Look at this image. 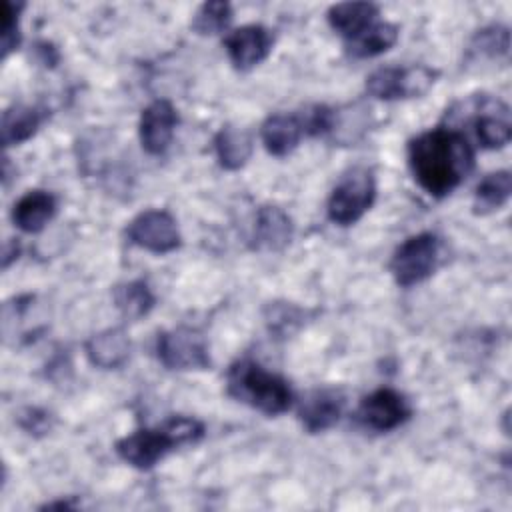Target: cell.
Instances as JSON below:
<instances>
[{"mask_svg":"<svg viewBox=\"0 0 512 512\" xmlns=\"http://www.w3.org/2000/svg\"><path fill=\"white\" fill-rule=\"evenodd\" d=\"M114 302L124 318L138 320L150 312V308L154 306V296L146 282L132 280V282L120 284L114 290Z\"/></svg>","mask_w":512,"mask_h":512,"instance_id":"obj_22","label":"cell"},{"mask_svg":"<svg viewBox=\"0 0 512 512\" xmlns=\"http://www.w3.org/2000/svg\"><path fill=\"white\" fill-rule=\"evenodd\" d=\"M376 196V182L368 168H352L330 194L328 216L332 222L348 226L362 218Z\"/></svg>","mask_w":512,"mask_h":512,"instance_id":"obj_4","label":"cell"},{"mask_svg":"<svg viewBox=\"0 0 512 512\" xmlns=\"http://www.w3.org/2000/svg\"><path fill=\"white\" fill-rule=\"evenodd\" d=\"M178 116L168 100H156L140 118V142L148 154H162L172 142Z\"/></svg>","mask_w":512,"mask_h":512,"instance_id":"obj_10","label":"cell"},{"mask_svg":"<svg viewBox=\"0 0 512 512\" xmlns=\"http://www.w3.org/2000/svg\"><path fill=\"white\" fill-rule=\"evenodd\" d=\"M158 358L170 370H202L210 364L204 336L186 326L160 334Z\"/></svg>","mask_w":512,"mask_h":512,"instance_id":"obj_7","label":"cell"},{"mask_svg":"<svg viewBox=\"0 0 512 512\" xmlns=\"http://www.w3.org/2000/svg\"><path fill=\"white\" fill-rule=\"evenodd\" d=\"M304 134L318 136L330 132L334 128V112L326 106H310L302 114H298Z\"/></svg>","mask_w":512,"mask_h":512,"instance_id":"obj_27","label":"cell"},{"mask_svg":"<svg viewBox=\"0 0 512 512\" xmlns=\"http://www.w3.org/2000/svg\"><path fill=\"white\" fill-rule=\"evenodd\" d=\"M292 238L290 218L276 206H264L256 214L254 240L256 248L262 250H280Z\"/></svg>","mask_w":512,"mask_h":512,"instance_id":"obj_17","label":"cell"},{"mask_svg":"<svg viewBox=\"0 0 512 512\" xmlns=\"http://www.w3.org/2000/svg\"><path fill=\"white\" fill-rule=\"evenodd\" d=\"M22 4H12L8 0L2 2V58L10 54V50L18 44V12Z\"/></svg>","mask_w":512,"mask_h":512,"instance_id":"obj_28","label":"cell"},{"mask_svg":"<svg viewBox=\"0 0 512 512\" xmlns=\"http://www.w3.org/2000/svg\"><path fill=\"white\" fill-rule=\"evenodd\" d=\"M42 114L32 106H10L2 114V142L4 146L28 140L40 126Z\"/></svg>","mask_w":512,"mask_h":512,"instance_id":"obj_20","label":"cell"},{"mask_svg":"<svg viewBox=\"0 0 512 512\" xmlns=\"http://www.w3.org/2000/svg\"><path fill=\"white\" fill-rule=\"evenodd\" d=\"M508 48H510V36H508V28H504V26L484 28L476 34V38L472 42L474 52H478L482 56H490V58L506 56Z\"/></svg>","mask_w":512,"mask_h":512,"instance_id":"obj_25","label":"cell"},{"mask_svg":"<svg viewBox=\"0 0 512 512\" xmlns=\"http://www.w3.org/2000/svg\"><path fill=\"white\" fill-rule=\"evenodd\" d=\"M508 110L494 112V110H482V114L476 118V136L484 148H502L510 140V122H508Z\"/></svg>","mask_w":512,"mask_h":512,"instance_id":"obj_23","label":"cell"},{"mask_svg":"<svg viewBox=\"0 0 512 512\" xmlns=\"http://www.w3.org/2000/svg\"><path fill=\"white\" fill-rule=\"evenodd\" d=\"M398 40V28L390 22H374L364 32L348 42V50L356 58H372L388 48H392Z\"/></svg>","mask_w":512,"mask_h":512,"instance_id":"obj_19","label":"cell"},{"mask_svg":"<svg viewBox=\"0 0 512 512\" xmlns=\"http://www.w3.org/2000/svg\"><path fill=\"white\" fill-rule=\"evenodd\" d=\"M224 44L232 64L240 70H250L270 54L272 36L264 26L248 24L234 30Z\"/></svg>","mask_w":512,"mask_h":512,"instance_id":"obj_11","label":"cell"},{"mask_svg":"<svg viewBox=\"0 0 512 512\" xmlns=\"http://www.w3.org/2000/svg\"><path fill=\"white\" fill-rule=\"evenodd\" d=\"M260 134L270 154L286 156L298 146L304 130L298 114H272L264 120Z\"/></svg>","mask_w":512,"mask_h":512,"instance_id":"obj_13","label":"cell"},{"mask_svg":"<svg viewBox=\"0 0 512 512\" xmlns=\"http://www.w3.org/2000/svg\"><path fill=\"white\" fill-rule=\"evenodd\" d=\"M232 20V8L228 2H206L198 8L192 20V28L198 34H218Z\"/></svg>","mask_w":512,"mask_h":512,"instance_id":"obj_24","label":"cell"},{"mask_svg":"<svg viewBox=\"0 0 512 512\" xmlns=\"http://www.w3.org/2000/svg\"><path fill=\"white\" fill-rule=\"evenodd\" d=\"M410 406L402 394L392 388H380L366 396L358 408V420L376 432H388L406 422Z\"/></svg>","mask_w":512,"mask_h":512,"instance_id":"obj_9","label":"cell"},{"mask_svg":"<svg viewBox=\"0 0 512 512\" xmlns=\"http://www.w3.org/2000/svg\"><path fill=\"white\" fill-rule=\"evenodd\" d=\"M86 354L90 362L98 368L110 370L118 368L128 360L130 354V340L120 328H110L100 334H94L86 342Z\"/></svg>","mask_w":512,"mask_h":512,"instance_id":"obj_14","label":"cell"},{"mask_svg":"<svg viewBox=\"0 0 512 512\" xmlns=\"http://www.w3.org/2000/svg\"><path fill=\"white\" fill-rule=\"evenodd\" d=\"M408 160L416 182L440 198L450 194L472 170L474 150L462 132L434 128L410 142Z\"/></svg>","mask_w":512,"mask_h":512,"instance_id":"obj_1","label":"cell"},{"mask_svg":"<svg viewBox=\"0 0 512 512\" xmlns=\"http://www.w3.org/2000/svg\"><path fill=\"white\" fill-rule=\"evenodd\" d=\"M270 314L266 316L268 324H270V330L278 332V334H290V330L294 326H300L302 324V318H304V310L292 306V304H286V302H276L272 304L270 308Z\"/></svg>","mask_w":512,"mask_h":512,"instance_id":"obj_26","label":"cell"},{"mask_svg":"<svg viewBox=\"0 0 512 512\" xmlns=\"http://www.w3.org/2000/svg\"><path fill=\"white\" fill-rule=\"evenodd\" d=\"M438 252L440 242L434 234L422 232L410 236L396 248L390 260V272L394 280L400 286H412L422 282L434 272L438 264Z\"/></svg>","mask_w":512,"mask_h":512,"instance_id":"obj_5","label":"cell"},{"mask_svg":"<svg viewBox=\"0 0 512 512\" xmlns=\"http://www.w3.org/2000/svg\"><path fill=\"white\" fill-rule=\"evenodd\" d=\"M228 394L268 416L282 414L292 404V390L284 378L252 360H240L228 370Z\"/></svg>","mask_w":512,"mask_h":512,"instance_id":"obj_3","label":"cell"},{"mask_svg":"<svg viewBox=\"0 0 512 512\" xmlns=\"http://www.w3.org/2000/svg\"><path fill=\"white\" fill-rule=\"evenodd\" d=\"M512 192V178L508 170H498L488 174L474 192V212L488 214L506 204Z\"/></svg>","mask_w":512,"mask_h":512,"instance_id":"obj_21","label":"cell"},{"mask_svg":"<svg viewBox=\"0 0 512 512\" xmlns=\"http://www.w3.org/2000/svg\"><path fill=\"white\" fill-rule=\"evenodd\" d=\"M344 400L334 390H314L300 406V422L308 432H324L332 428L342 414Z\"/></svg>","mask_w":512,"mask_h":512,"instance_id":"obj_12","label":"cell"},{"mask_svg":"<svg viewBox=\"0 0 512 512\" xmlns=\"http://www.w3.org/2000/svg\"><path fill=\"white\" fill-rule=\"evenodd\" d=\"M128 240L156 254L172 252L180 246L176 220L166 210H146L128 224Z\"/></svg>","mask_w":512,"mask_h":512,"instance_id":"obj_8","label":"cell"},{"mask_svg":"<svg viewBox=\"0 0 512 512\" xmlns=\"http://www.w3.org/2000/svg\"><path fill=\"white\" fill-rule=\"evenodd\" d=\"M436 72L426 66H386L366 78V90L380 100H396L424 94L434 84Z\"/></svg>","mask_w":512,"mask_h":512,"instance_id":"obj_6","label":"cell"},{"mask_svg":"<svg viewBox=\"0 0 512 512\" xmlns=\"http://www.w3.org/2000/svg\"><path fill=\"white\" fill-rule=\"evenodd\" d=\"M216 156L222 168L238 170L252 156V136L238 126H224L214 138Z\"/></svg>","mask_w":512,"mask_h":512,"instance_id":"obj_18","label":"cell"},{"mask_svg":"<svg viewBox=\"0 0 512 512\" xmlns=\"http://www.w3.org/2000/svg\"><path fill=\"white\" fill-rule=\"evenodd\" d=\"M56 212V198L44 190L26 192L14 204V224L24 232H40Z\"/></svg>","mask_w":512,"mask_h":512,"instance_id":"obj_15","label":"cell"},{"mask_svg":"<svg viewBox=\"0 0 512 512\" xmlns=\"http://www.w3.org/2000/svg\"><path fill=\"white\" fill-rule=\"evenodd\" d=\"M378 16V6L372 2H342L328 10L330 26L344 38L352 40L368 26L374 24Z\"/></svg>","mask_w":512,"mask_h":512,"instance_id":"obj_16","label":"cell"},{"mask_svg":"<svg viewBox=\"0 0 512 512\" xmlns=\"http://www.w3.org/2000/svg\"><path fill=\"white\" fill-rule=\"evenodd\" d=\"M204 434V426L188 416H174L154 430H138L116 444L118 456L140 468H152L158 460H162L172 448L180 444H194Z\"/></svg>","mask_w":512,"mask_h":512,"instance_id":"obj_2","label":"cell"}]
</instances>
